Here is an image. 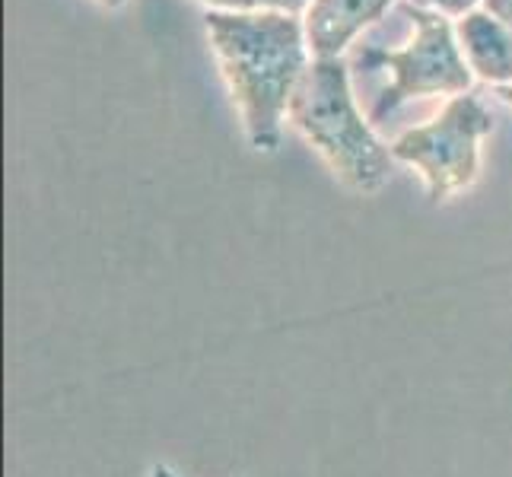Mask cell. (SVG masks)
<instances>
[{
	"label": "cell",
	"instance_id": "6",
	"mask_svg": "<svg viewBox=\"0 0 512 477\" xmlns=\"http://www.w3.org/2000/svg\"><path fill=\"white\" fill-rule=\"evenodd\" d=\"M455 35L474 77L490 83L493 90L512 83V29L506 23L478 7L458 16Z\"/></svg>",
	"mask_w": 512,
	"mask_h": 477
},
{
	"label": "cell",
	"instance_id": "7",
	"mask_svg": "<svg viewBox=\"0 0 512 477\" xmlns=\"http://www.w3.org/2000/svg\"><path fill=\"white\" fill-rule=\"evenodd\" d=\"M210 10H229V13H258V10H280L303 16L312 0H201Z\"/></svg>",
	"mask_w": 512,
	"mask_h": 477
},
{
	"label": "cell",
	"instance_id": "12",
	"mask_svg": "<svg viewBox=\"0 0 512 477\" xmlns=\"http://www.w3.org/2000/svg\"><path fill=\"white\" fill-rule=\"evenodd\" d=\"M96 4L109 7V10H118V7H125V0H96Z\"/></svg>",
	"mask_w": 512,
	"mask_h": 477
},
{
	"label": "cell",
	"instance_id": "10",
	"mask_svg": "<svg viewBox=\"0 0 512 477\" xmlns=\"http://www.w3.org/2000/svg\"><path fill=\"white\" fill-rule=\"evenodd\" d=\"M150 477H179L172 468H166V465H153L150 468Z\"/></svg>",
	"mask_w": 512,
	"mask_h": 477
},
{
	"label": "cell",
	"instance_id": "8",
	"mask_svg": "<svg viewBox=\"0 0 512 477\" xmlns=\"http://www.w3.org/2000/svg\"><path fill=\"white\" fill-rule=\"evenodd\" d=\"M484 4V0H436V7L433 10H439V13H446V16H465V13H471V10H478Z\"/></svg>",
	"mask_w": 512,
	"mask_h": 477
},
{
	"label": "cell",
	"instance_id": "9",
	"mask_svg": "<svg viewBox=\"0 0 512 477\" xmlns=\"http://www.w3.org/2000/svg\"><path fill=\"white\" fill-rule=\"evenodd\" d=\"M490 16H497L500 23H506L512 29V0H484L481 4Z\"/></svg>",
	"mask_w": 512,
	"mask_h": 477
},
{
	"label": "cell",
	"instance_id": "3",
	"mask_svg": "<svg viewBox=\"0 0 512 477\" xmlns=\"http://www.w3.org/2000/svg\"><path fill=\"white\" fill-rule=\"evenodd\" d=\"M414 23V35L404 48H376L369 45L360 51V67L392 70V83L373 105V121L392 115L398 105L408 99H430V96H465L474 86V74L458 45L455 26L446 13L433 7H404Z\"/></svg>",
	"mask_w": 512,
	"mask_h": 477
},
{
	"label": "cell",
	"instance_id": "11",
	"mask_svg": "<svg viewBox=\"0 0 512 477\" xmlns=\"http://www.w3.org/2000/svg\"><path fill=\"white\" fill-rule=\"evenodd\" d=\"M497 96L506 102V105H512V83L509 86H500V90H497Z\"/></svg>",
	"mask_w": 512,
	"mask_h": 477
},
{
	"label": "cell",
	"instance_id": "13",
	"mask_svg": "<svg viewBox=\"0 0 512 477\" xmlns=\"http://www.w3.org/2000/svg\"><path fill=\"white\" fill-rule=\"evenodd\" d=\"M414 7H436V0H408Z\"/></svg>",
	"mask_w": 512,
	"mask_h": 477
},
{
	"label": "cell",
	"instance_id": "2",
	"mask_svg": "<svg viewBox=\"0 0 512 477\" xmlns=\"http://www.w3.org/2000/svg\"><path fill=\"white\" fill-rule=\"evenodd\" d=\"M287 121L350 191L376 194L392 182V147L382 144L357 109L344 58H312L290 99Z\"/></svg>",
	"mask_w": 512,
	"mask_h": 477
},
{
	"label": "cell",
	"instance_id": "4",
	"mask_svg": "<svg viewBox=\"0 0 512 477\" xmlns=\"http://www.w3.org/2000/svg\"><path fill=\"white\" fill-rule=\"evenodd\" d=\"M493 131V112L481 96H452L443 112L417 128L401 131L392 144L395 163L411 166L430 204H446L468 191L481 172V144Z\"/></svg>",
	"mask_w": 512,
	"mask_h": 477
},
{
	"label": "cell",
	"instance_id": "5",
	"mask_svg": "<svg viewBox=\"0 0 512 477\" xmlns=\"http://www.w3.org/2000/svg\"><path fill=\"white\" fill-rule=\"evenodd\" d=\"M395 0H312L303 13L312 58H344L353 39L379 23Z\"/></svg>",
	"mask_w": 512,
	"mask_h": 477
},
{
	"label": "cell",
	"instance_id": "1",
	"mask_svg": "<svg viewBox=\"0 0 512 477\" xmlns=\"http://www.w3.org/2000/svg\"><path fill=\"white\" fill-rule=\"evenodd\" d=\"M204 26L245 137L258 153H274L290 99L312 64L303 16L207 10Z\"/></svg>",
	"mask_w": 512,
	"mask_h": 477
}]
</instances>
